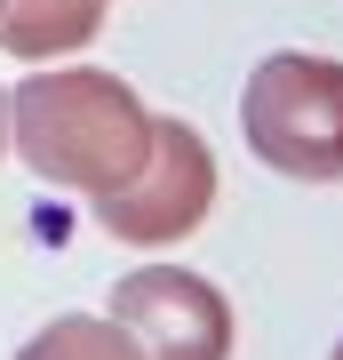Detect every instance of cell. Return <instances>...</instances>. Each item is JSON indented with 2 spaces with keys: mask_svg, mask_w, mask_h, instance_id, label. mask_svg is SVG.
I'll use <instances>...</instances> for the list:
<instances>
[{
  "mask_svg": "<svg viewBox=\"0 0 343 360\" xmlns=\"http://www.w3.org/2000/svg\"><path fill=\"white\" fill-rule=\"evenodd\" d=\"M8 153L32 168L40 184L64 193H120L152 153V112L136 104L120 72L96 65H64V72H32L8 96Z\"/></svg>",
  "mask_w": 343,
  "mask_h": 360,
  "instance_id": "obj_1",
  "label": "cell"
},
{
  "mask_svg": "<svg viewBox=\"0 0 343 360\" xmlns=\"http://www.w3.org/2000/svg\"><path fill=\"white\" fill-rule=\"evenodd\" d=\"M240 129L264 168H280L295 184H335L343 176V65L304 49L264 56L255 80L240 89Z\"/></svg>",
  "mask_w": 343,
  "mask_h": 360,
  "instance_id": "obj_2",
  "label": "cell"
},
{
  "mask_svg": "<svg viewBox=\"0 0 343 360\" xmlns=\"http://www.w3.org/2000/svg\"><path fill=\"white\" fill-rule=\"evenodd\" d=\"M216 208V153L191 120H152V153L120 193L96 200V217L128 248H168L184 232H200V217Z\"/></svg>",
  "mask_w": 343,
  "mask_h": 360,
  "instance_id": "obj_3",
  "label": "cell"
},
{
  "mask_svg": "<svg viewBox=\"0 0 343 360\" xmlns=\"http://www.w3.org/2000/svg\"><path fill=\"white\" fill-rule=\"evenodd\" d=\"M112 321L144 345V360H231V304L216 281L184 264H144L112 288Z\"/></svg>",
  "mask_w": 343,
  "mask_h": 360,
  "instance_id": "obj_4",
  "label": "cell"
},
{
  "mask_svg": "<svg viewBox=\"0 0 343 360\" xmlns=\"http://www.w3.org/2000/svg\"><path fill=\"white\" fill-rule=\"evenodd\" d=\"M104 8L112 0H0V49L25 56V65L72 56L104 32Z\"/></svg>",
  "mask_w": 343,
  "mask_h": 360,
  "instance_id": "obj_5",
  "label": "cell"
},
{
  "mask_svg": "<svg viewBox=\"0 0 343 360\" xmlns=\"http://www.w3.org/2000/svg\"><path fill=\"white\" fill-rule=\"evenodd\" d=\"M16 360H144V345L112 321V312H64V321H48Z\"/></svg>",
  "mask_w": 343,
  "mask_h": 360,
  "instance_id": "obj_6",
  "label": "cell"
},
{
  "mask_svg": "<svg viewBox=\"0 0 343 360\" xmlns=\"http://www.w3.org/2000/svg\"><path fill=\"white\" fill-rule=\"evenodd\" d=\"M0 153H8V96H0Z\"/></svg>",
  "mask_w": 343,
  "mask_h": 360,
  "instance_id": "obj_7",
  "label": "cell"
},
{
  "mask_svg": "<svg viewBox=\"0 0 343 360\" xmlns=\"http://www.w3.org/2000/svg\"><path fill=\"white\" fill-rule=\"evenodd\" d=\"M328 360H343V336H335V352H328Z\"/></svg>",
  "mask_w": 343,
  "mask_h": 360,
  "instance_id": "obj_8",
  "label": "cell"
}]
</instances>
